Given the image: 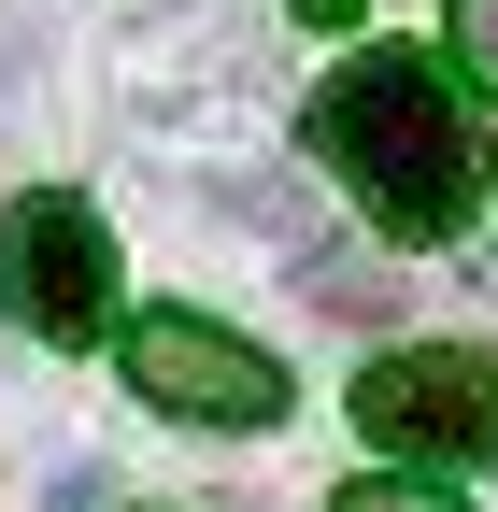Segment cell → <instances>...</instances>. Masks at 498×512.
I'll return each mask as SVG.
<instances>
[{
  "instance_id": "cell-1",
  "label": "cell",
  "mask_w": 498,
  "mask_h": 512,
  "mask_svg": "<svg viewBox=\"0 0 498 512\" xmlns=\"http://www.w3.org/2000/svg\"><path fill=\"white\" fill-rule=\"evenodd\" d=\"M314 143L399 242H456L470 200H484V143H470V114L427 57H342L314 86Z\"/></svg>"
},
{
  "instance_id": "cell-2",
  "label": "cell",
  "mask_w": 498,
  "mask_h": 512,
  "mask_svg": "<svg viewBox=\"0 0 498 512\" xmlns=\"http://www.w3.org/2000/svg\"><path fill=\"white\" fill-rule=\"evenodd\" d=\"M356 427L385 441V456H413V470H470V456H498V356L484 342H399V356H370L356 370Z\"/></svg>"
},
{
  "instance_id": "cell-3",
  "label": "cell",
  "mask_w": 498,
  "mask_h": 512,
  "mask_svg": "<svg viewBox=\"0 0 498 512\" xmlns=\"http://www.w3.org/2000/svg\"><path fill=\"white\" fill-rule=\"evenodd\" d=\"M129 384L171 427H271L285 413V370L242 328H214V313H143V328H129Z\"/></svg>"
},
{
  "instance_id": "cell-4",
  "label": "cell",
  "mask_w": 498,
  "mask_h": 512,
  "mask_svg": "<svg viewBox=\"0 0 498 512\" xmlns=\"http://www.w3.org/2000/svg\"><path fill=\"white\" fill-rule=\"evenodd\" d=\"M0 271H15V313H29L43 342H100L114 328V228L86 200H15Z\"/></svg>"
},
{
  "instance_id": "cell-5",
  "label": "cell",
  "mask_w": 498,
  "mask_h": 512,
  "mask_svg": "<svg viewBox=\"0 0 498 512\" xmlns=\"http://www.w3.org/2000/svg\"><path fill=\"white\" fill-rule=\"evenodd\" d=\"M299 313H342V328H385V313H399V271H385V256H356V242H299Z\"/></svg>"
},
{
  "instance_id": "cell-6",
  "label": "cell",
  "mask_w": 498,
  "mask_h": 512,
  "mask_svg": "<svg viewBox=\"0 0 498 512\" xmlns=\"http://www.w3.org/2000/svg\"><path fill=\"white\" fill-rule=\"evenodd\" d=\"M328 512H470V498H456L442 470H370V484H342Z\"/></svg>"
},
{
  "instance_id": "cell-7",
  "label": "cell",
  "mask_w": 498,
  "mask_h": 512,
  "mask_svg": "<svg viewBox=\"0 0 498 512\" xmlns=\"http://www.w3.org/2000/svg\"><path fill=\"white\" fill-rule=\"evenodd\" d=\"M456 72L498 100V0H456Z\"/></svg>"
},
{
  "instance_id": "cell-8",
  "label": "cell",
  "mask_w": 498,
  "mask_h": 512,
  "mask_svg": "<svg viewBox=\"0 0 498 512\" xmlns=\"http://www.w3.org/2000/svg\"><path fill=\"white\" fill-rule=\"evenodd\" d=\"M342 15H356V0H299V29H342Z\"/></svg>"
}]
</instances>
